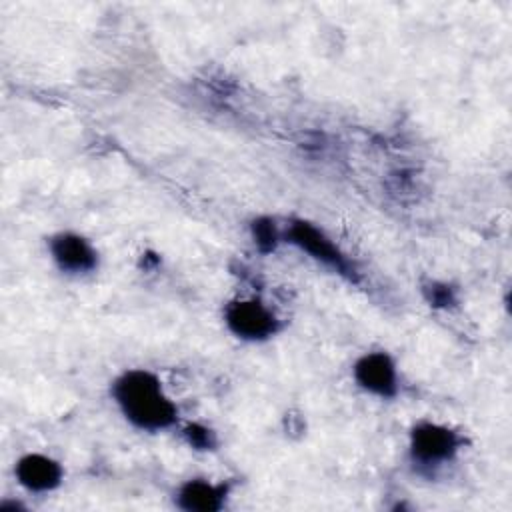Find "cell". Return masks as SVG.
Segmentation results:
<instances>
[{
  "label": "cell",
  "instance_id": "cell-10",
  "mask_svg": "<svg viewBox=\"0 0 512 512\" xmlns=\"http://www.w3.org/2000/svg\"><path fill=\"white\" fill-rule=\"evenodd\" d=\"M188 442L194 446V448H200V450H208L214 446V436L208 428L200 426V424H190L186 430H184Z\"/></svg>",
  "mask_w": 512,
  "mask_h": 512
},
{
  "label": "cell",
  "instance_id": "cell-6",
  "mask_svg": "<svg viewBox=\"0 0 512 512\" xmlns=\"http://www.w3.org/2000/svg\"><path fill=\"white\" fill-rule=\"evenodd\" d=\"M56 264L66 272H88L96 266V252L92 246L76 234H58L50 242Z\"/></svg>",
  "mask_w": 512,
  "mask_h": 512
},
{
  "label": "cell",
  "instance_id": "cell-2",
  "mask_svg": "<svg viewBox=\"0 0 512 512\" xmlns=\"http://www.w3.org/2000/svg\"><path fill=\"white\" fill-rule=\"evenodd\" d=\"M288 238L300 250L308 252L312 258L320 260L322 264L332 266L342 276H346L350 280L356 278V270L352 268L348 258L316 226H312L308 222H302V220H296V222H292V226L288 230Z\"/></svg>",
  "mask_w": 512,
  "mask_h": 512
},
{
  "label": "cell",
  "instance_id": "cell-1",
  "mask_svg": "<svg viewBox=\"0 0 512 512\" xmlns=\"http://www.w3.org/2000/svg\"><path fill=\"white\" fill-rule=\"evenodd\" d=\"M114 398L124 416L138 428L162 430L176 420V406L162 392L158 378L146 370H130L118 378Z\"/></svg>",
  "mask_w": 512,
  "mask_h": 512
},
{
  "label": "cell",
  "instance_id": "cell-9",
  "mask_svg": "<svg viewBox=\"0 0 512 512\" xmlns=\"http://www.w3.org/2000/svg\"><path fill=\"white\" fill-rule=\"evenodd\" d=\"M252 234H254V242L258 244V248L262 252H270L274 250L276 242H278V232L276 226L270 218H260L252 224Z\"/></svg>",
  "mask_w": 512,
  "mask_h": 512
},
{
  "label": "cell",
  "instance_id": "cell-3",
  "mask_svg": "<svg viewBox=\"0 0 512 512\" xmlns=\"http://www.w3.org/2000/svg\"><path fill=\"white\" fill-rule=\"evenodd\" d=\"M228 328L246 340H262L276 332L278 322L274 314L256 300H236L226 308Z\"/></svg>",
  "mask_w": 512,
  "mask_h": 512
},
{
  "label": "cell",
  "instance_id": "cell-11",
  "mask_svg": "<svg viewBox=\"0 0 512 512\" xmlns=\"http://www.w3.org/2000/svg\"><path fill=\"white\" fill-rule=\"evenodd\" d=\"M428 300L434 306H450L454 304V292L446 284H432L428 288Z\"/></svg>",
  "mask_w": 512,
  "mask_h": 512
},
{
  "label": "cell",
  "instance_id": "cell-4",
  "mask_svg": "<svg viewBox=\"0 0 512 512\" xmlns=\"http://www.w3.org/2000/svg\"><path fill=\"white\" fill-rule=\"evenodd\" d=\"M458 436L440 424H418L412 430L410 446L416 460L424 464H440L450 460L458 450Z\"/></svg>",
  "mask_w": 512,
  "mask_h": 512
},
{
  "label": "cell",
  "instance_id": "cell-7",
  "mask_svg": "<svg viewBox=\"0 0 512 512\" xmlns=\"http://www.w3.org/2000/svg\"><path fill=\"white\" fill-rule=\"evenodd\" d=\"M16 476L22 486L34 492H46L60 484L62 468L48 456L28 454L16 466Z\"/></svg>",
  "mask_w": 512,
  "mask_h": 512
},
{
  "label": "cell",
  "instance_id": "cell-5",
  "mask_svg": "<svg viewBox=\"0 0 512 512\" xmlns=\"http://www.w3.org/2000/svg\"><path fill=\"white\" fill-rule=\"evenodd\" d=\"M354 378L364 390L376 396L388 398V396H394L398 390L394 364L382 352H372L362 356L354 366Z\"/></svg>",
  "mask_w": 512,
  "mask_h": 512
},
{
  "label": "cell",
  "instance_id": "cell-8",
  "mask_svg": "<svg viewBox=\"0 0 512 512\" xmlns=\"http://www.w3.org/2000/svg\"><path fill=\"white\" fill-rule=\"evenodd\" d=\"M226 486H214L204 480H190L178 492V506L194 512L220 510L224 504Z\"/></svg>",
  "mask_w": 512,
  "mask_h": 512
}]
</instances>
